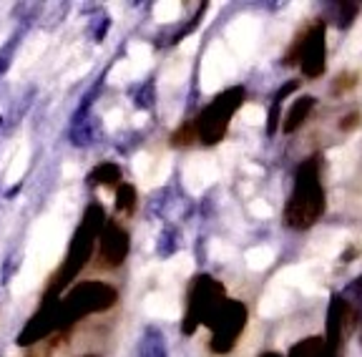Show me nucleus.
Returning a JSON list of instances; mask_svg holds the SVG:
<instances>
[{
	"instance_id": "7ed1b4c3",
	"label": "nucleus",
	"mask_w": 362,
	"mask_h": 357,
	"mask_svg": "<svg viewBox=\"0 0 362 357\" xmlns=\"http://www.w3.org/2000/svg\"><path fill=\"white\" fill-rule=\"evenodd\" d=\"M116 302H119V292L111 284L83 282L61 300V324H71L74 320L90 315V312H106Z\"/></svg>"
},
{
	"instance_id": "c85d7f7f",
	"label": "nucleus",
	"mask_w": 362,
	"mask_h": 357,
	"mask_svg": "<svg viewBox=\"0 0 362 357\" xmlns=\"http://www.w3.org/2000/svg\"><path fill=\"white\" fill-rule=\"evenodd\" d=\"M360 342H362V337H360Z\"/></svg>"
},
{
	"instance_id": "2eb2a0df",
	"label": "nucleus",
	"mask_w": 362,
	"mask_h": 357,
	"mask_svg": "<svg viewBox=\"0 0 362 357\" xmlns=\"http://www.w3.org/2000/svg\"><path fill=\"white\" fill-rule=\"evenodd\" d=\"M139 357H169L166 355L164 334L158 332V329L148 327L141 337V350H139Z\"/></svg>"
},
{
	"instance_id": "393cba45",
	"label": "nucleus",
	"mask_w": 362,
	"mask_h": 357,
	"mask_svg": "<svg viewBox=\"0 0 362 357\" xmlns=\"http://www.w3.org/2000/svg\"><path fill=\"white\" fill-rule=\"evenodd\" d=\"M350 292L357 297V300H362V277L357 279V282H352V284H350Z\"/></svg>"
},
{
	"instance_id": "6ab92c4d",
	"label": "nucleus",
	"mask_w": 362,
	"mask_h": 357,
	"mask_svg": "<svg viewBox=\"0 0 362 357\" xmlns=\"http://www.w3.org/2000/svg\"><path fill=\"white\" fill-rule=\"evenodd\" d=\"M360 8L362 3H339V28H347L360 13Z\"/></svg>"
},
{
	"instance_id": "b1692460",
	"label": "nucleus",
	"mask_w": 362,
	"mask_h": 357,
	"mask_svg": "<svg viewBox=\"0 0 362 357\" xmlns=\"http://www.w3.org/2000/svg\"><path fill=\"white\" fill-rule=\"evenodd\" d=\"M357 124H360V114H350V116H345V119L339 121V129L350 131L352 126H357Z\"/></svg>"
},
{
	"instance_id": "1a4fd4ad",
	"label": "nucleus",
	"mask_w": 362,
	"mask_h": 357,
	"mask_svg": "<svg viewBox=\"0 0 362 357\" xmlns=\"http://www.w3.org/2000/svg\"><path fill=\"white\" fill-rule=\"evenodd\" d=\"M98 259L106 267H119L124 264V259L129 257L131 239L119 224H106V229H101L98 234Z\"/></svg>"
},
{
	"instance_id": "423d86ee",
	"label": "nucleus",
	"mask_w": 362,
	"mask_h": 357,
	"mask_svg": "<svg viewBox=\"0 0 362 357\" xmlns=\"http://www.w3.org/2000/svg\"><path fill=\"white\" fill-rule=\"evenodd\" d=\"M103 221L106 219H103L101 206L88 204L78 232H76L74 242H71V250H68L66 264H63V272H61V284L71 282L74 274L78 272L86 262H88L90 252L96 250V242H98V234H101V229H103Z\"/></svg>"
},
{
	"instance_id": "20e7f679",
	"label": "nucleus",
	"mask_w": 362,
	"mask_h": 357,
	"mask_svg": "<svg viewBox=\"0 0 362 357\" xmlns=\"http://www.w3.org/2000/svg\"><path fill=\"white\" fill-rule=\"evenodd\" d=\"M244 324H247V305L226 297L214 310V315L206 320V327L211 329V352L214 355H229L234 350V345L239 342V337H242Z\"/></svg>"
},
{
	"instance_id": "a878e982",
	"label": "nucleus",
	"mask_w": 362,
	"mask_h": 357,
	"mask_svg": "<svg viewBox=\"0 0 362 357\" xmlns=\"http://www.w3.org/2000/svg\"><path fill=\"white\" fill-rule=\"evenodd\" d=\"M21 189H23V184H16V187H13V189H11V192H8V194H6V197H16V194H18V192H21Z\"/></svg>"
},
{
	"instance_id": "f8f14e48",
	"label": "nucleus",
	"mask_w": 362,
	"mask_h": 357,
	"mask_svg": "<svg viewBox=\"0 0 362 357\" xmlns=\"http://www.w3.org/2000/svg\"><path fill=\"white\" fill-rule=\"evenodd\" d=\"M315 98L312 96H302L292 103V108L287 111V119L282 121V131L284 134H294V131L300 129L302 124L307 121V116L312 114V108H315Z\"/></svg>"
},
{
	"instance_id": "aec40b11",
	"label": "nucleus",
	"mask_w": 362,
	"mask_h": 357,
	"mask_svg": "<svg viewBox=\"0 0 362 357\" xmlns=\"http://www.w3.org/2000/svg\"><path fill=\"white\" fill-rule=\"evenodd\" d=\"M21 262H23V257L18 254V252H13V254H8L6 264H3V284L11 282V277L18 272V267H21Z\"/></svg>"
},
{
	"instance_id": "4468645a",
	"label": "nucleus",
	"mask_w": 362,
	"mask_h": 357,
	"mask_svg": "<svg viewBox=\"0 0 362 357\" xmlns=\"http://www.w3.org/2000/svg\"><path fill=\"white\" fill-rule=\"evenodd\" d=\"M300 86V81H287V83L282 86L277 91V96H274V101H272V106H269V119H267V134H274V131L279 129V116H282V101L289 96V93L294 91Z\"/></svg>"
},
{
	"instance_id": "f3484780",
	"label": "nucleus",
	"mask_w": 362,
	"mask_h": 357,
	"mask_svg": "<svg viewBox=\"0 0 362 357\" xmlns=\"http://www.w3.org/2000/svg\"><path fill=\"white\" fill-rule=\"evenodd\" d=\"M18 40H21V33H16L11 40H8L6 46L0 48V78H3V76H6V71L11 69L13 56H16V46H18Z\"/></svg>"
},
{
	"instance_id": "ddd939ff",
	"label": "nucleus",
	"mask_w": 362,
	"mask_h": 357,
	"mask_svg": "<svg viewBox=\"0 0 362 357\" xmlns=\"http://www.w3.org/2000/svg\"><path fill=\"white\" fill-rule=\"evenodd\" d=\"M86 184H88V187H119L121 184V169L116 164H111V161L98 164L96 169L88 174Z\"/></svg>"
},
{
	"instance_id": "0eeeda50",
	"label": "nucleus",
	"mask_w": 362,
	"mask_h": 357,
	"mask_svg": "<svg viewBox=\"0 0 362 357\" xmlns=\"http://www.w3.org/2000/svg\"><path fill=\"white\" fill-rule=\"evenodd\" d=\"M287 63H297L307 78H317V76L325 74V63H327V25L322 21H315L297 38V43L292 46V53L287 56Z\"/></svg>"
},
{
	"instance_id": "6e6552de",
	"label": "nucleus",
	"mask_w": 362,
	"mask_h": 357,
	"mask_svg": "<svg viewBox=\"0 0 362 357\" xmlns=\"http://www.w3.org/2000/svg\"><path fill=\"white\" fill-rule=\"evenodd\" d=\"M357 324V312L350 305V300L342 295H332L329 300V310H327V332H325V340L339 355V350L345 347L347 337L355 329Z\"/></svg>"
},
{
	"instance_id": "dca6fc26",
	"label": "nucleus",
	"mask_w": 362,
	"mask_h": 357,
	"mask_svg": "<svg viewBox=\"0 0 362 357\" xmlns=\"http://www.w3.org/2000/svg\"><path fill=\"white\" fill-rule=\"evenodd\" d=\"M136 206V189L131 184H119L116 187V209L124 211V214H131Z\"/></svg>"
},
{
	"instance_id": "bb28decb",
	"label": "nucleus",
	"mask_w": 362,
	"mask_h": 357,
	"mask_svg": "<svg viewBox=\"0 0 362 357\" xmlns=\"http://www.w3.org/2000/svg\"><path fill=\"white\" fill-rule=\"evenodd\" d=\"M259 357H282V355H279V352H262Z\"/></svg>"
},
{
	"instance_id": "5701e85b",
	"label": "nucleus",
	"mask_w": 362,
	"mask_h": 357,
	"mask_svg": "<svg viewBox=\"0 0 362 357\" xmlns=\"http://www.w3.org/2000/svg\"><path fill=\"white\" fill-rule=\"evenodd\" d=\"M194 136H197V131H194V124H184V126H181V129L174 134V144H179V141H181V144H189Z\"/></svg>"
},
{
	"instance_id": "f03ea898",
	"label": "nucleus",
	"mask_w": 362,
	"mask_h": 357,
	"mask_svg": "<svg viewBox=\"0 0 362 357\" xmlns=\"http://www.w3.org/2000/svg\"><path fill=\"white\" fill-rule=\"evenodd\" d=\"M244 96H247V91L242 86H234V88H226L224 93H219L209 106L204 108L197 124H194L199 141L206 144V146L219 144L224 139L226 129H229V121L237 114V108L244 103Z\"/></svg>"
},
{
	"instance_id": "9b49d317",
	"label": "nucleus",
	"mask_w": 362,
	"mask_h": 357,
	"mask_svg": "<svg viewBox=\"0 0 362 357\" xmlns=\"http://www.w3.org/2000/svg\"><path fill=\"white\" fill-rule=\"evenodd\" d=\"M289 357H337V352L327 345L322 334H312V337L294 342L292 350H289Z\"/></svg>"
},
{
	"instance_id": "f257e3e1",
	"label": "nucleus",
	"mask_w": 362,
	"mask_h": 357,
	"mask_svg": "<svg viewBox=\"0 0 362 357\" xmlns=\"http://www.w3.org/2000/svg\"><path fill=\"white\" fill-rule=\"evenodd\" d=\"M325 211V189L320 182V156H310L297 166L292 197L284 209V221L292 229H310Z\"/></svg>"
},
{
	"instance_id": "cd10ccee",
	"label": "nucleus",
	"mask_w": 362,
	"mask_h": 357,
	"mask_svg": "<svg viewBox=\"0 0 362 357\" xmlns=\"http://www.w3.org/2000/svg\"><path fill=\"white\" fill-rule=\"evenodd\" d=\"M3 121H6V119H3V116H0V126H3Z\"/></svg>"
},
{
	"instance_id": "9d476101",
	"label": "nucleus",
	"mask_w": 362,
	"mask_h": 357,
	"mask_svg": "<svg viewBox=\"0 0 362 357\" xmlns=\"http://www.w3.org/2000/svg\"><path fill=\"white\" fill-rule=\"evenodd\" d=\"M98 136H101V121L93 114L81 121H71V144H74V146L86 148L96 141Z\"/></svg>"
},
{
	"instance_id": "4be33fe9",
	"label": "nucleus",
	"mask_w": 362,
	"mask_h": 357,
	"mask_svg": "<svg viewBox=\"0 0 362 357\" xmlns=\"http://www.w3.org/2000/svg\"><path fill=\"white\" fill-rule=\"evenodd\" d=\"M355 83H357V76L355 74H342V76H337V81H334V93H339V91H350V88H355Z\"/></svg>"
},
{
	"instance_id": "412c9836",
	"label": "nucleus",
	"mask_w": 362,
	"mask_h": 357,
	"mask_svg": "<svg viewBox=\"0 0 362 357\" xmlns=\"http://www.w3.org/2000/svg\"><path fill=\"white\" fill-rule=\"evenodd\" d=\"M108 28H111V18L101 13V16H98V21L93 23V43H101V40L108 35Z\"/></svg>"
},
{
	"instance_id": "39448f33",
	"label": "nucleus",
	"mask_w": 362,
	"mask_h": 357,
	"mask_svg": "<svg viewBox=\"0 0 362 357\" xmlns=\"http://www.w3.org/2000/svg\"><path fill=\"white\" fill-rule=\"evenodd\" d=\"M226 300L224 295V284L216 282L209 274H199L194 277V282L189 284V297H187V315H184V322L181 329L184 334H194L197 327L206 324V320L214 315V310Z\"/></svg>"
},
{
	"instance_id": "a211bd4d",
	"label": "nucleus",
	"mask_w": 362,
	"mask_h": 357,
	"mask_svg": "<svg viewBox=\"0 0 362 357\" xmlns=\"http://www.w3.org/2000/svg\"><path fill=\"white\" fill-rule=\"evenodd\" d=\"M134 101H136V106L146 108V111L153 106V81H146L144 86H139V91H136Z\"/></svg>"
}]
</instances>
